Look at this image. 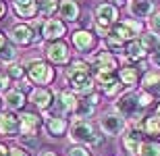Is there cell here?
Masks as SVG:
<instances>
[{"mask_svg": "<svg viewBox=\"0 0 160 156\" xmlns=\"http://www.w3.org/2000/svg\"><path fill=\"white\" fill-rule=\"evenodd\" d=\"M65 81L69 85V90H73L79 98H85L96 92V79L88 60H71L65 71Z\"/></svg>", "mask_w": 160, "mask_h": 156, "instance_id": "cell-1", "label": "cell"}, {"mask_svg": "<svg viewBox=\"0 0 160 156\" xmlns=\"http://www.w3.org/2000/svg\"><path fill=\"white\" fill-rule=\"evenodd\" d=\"M100 127H96L88 119H75L69 127V139L73 144H81L88 148H100L104 144V133L98 131Z\"/></svg>", "mask_w": 160, "mask_h": 156, "instance_id": "cell-2", "label": "cell"}, {"mask_svg": "<svg viewBox=\"0 0 160 156\" xmlns=\"http://www.w3.org/2000/svg\"><path fill=\"white\" fill-rule=\"evenodd\" d=\"M25 71H27V79L36 88H46L54 81L56 77V71L54 67L48 63V60H42V58H29L25 63Z\"/></svg>", "mask_w": 160, "mask_h": 156, "instance_id": "cell-3", "label": "cell"}, {"mask_svg": "<svg viewBox=\"0 0 160 156\" xmlns=\"http://www.w3.org/2000/svg\"><path fill=\"white\" fill-rule=\"evenodd\" d=\"M114 113H119L121 117L127 119L129 123H131V121L143 119V117H142L143 108L139 106V92L127 90V92H123V94H119L117 100H114Z\"/></svg>", "mask_w": 160, "mask_h": 156, "instance_id": "cell-4", "label": "cell"}, {"mask_svg": "<svg viewBox=\"0 0 160 156\" xmlns=\"http://www.w3.org/2000/svg\"><path fill=\"white\" fill-rule=\"evenodd\" d=\"M88 63L92 67L94 75H117L121 69L117 56L112 52H108L106 48H100V50H96V52H92Z\"/></svg>", "mask_w": 160, "mask_h": 156, "instance_id": "cell-5", "label": "cell"}, {"mask_svg": "<svg viewBox=\"0 0 160 156\" xmlns=\"http://www.w3.org/2000/svg\"><path fill=\"white\" fill-rule=\"evenodd\" d=\"M114 38H119L123 40L125 44L133 42V40H139L143 33V23L142 21H137V19H123L119 23L112 25V29H110Z\"/></svg>", "mask_w": 160, "mask_h": 156, "instance_id": "cell-6", "label": "cell"}, {"mask_svg": "<svg viewBox=\"0 0 160 156\" xmlns=\"http://www.w3.org/2000/svg\"><path fill=\"white\" fill-rule=\"evenodd\" d=\"M79 96L73 90H58L56 92V98H54V106L48 110V114H60V117H67V114H73L75 108H77Z\"/></svg>", "mask_w": 160, "mask_h": 156, "instance_id": "cell-7", "label": "cell"}, {"mask_svg": "<svg viewBox=\"0 0 160 156\" xmlns=\"http://www.w3.org/2000/svg\"><path fill=\"white\" fill-rule=\"evenodd\" d=\"M98 127L106 138H117L125 133V129L129 127V121L123 119L119 113H104L98 121Z\"/></svg>", "mask_w": 160, "mask_h": 156, "instance_id": "cell-8", "label": "cell"}, {"mask_svg": "<svg viewBox=\"0 0 160 156\" xmlns=\"http://www.w3.org/2000/svg\"><path fill=\"white\" fill-rule=\"evenodd\" d=\"M44 54H46V60L52 67H65V65L71 63V48H69V44L62 42V40L48 42L46 48H44Z\"/></svg>", "mask_w": 160, "mask_h": 156, "instance_id": "cell-9", "label": "cell"}, {"mask_svg": "<svg viewBox=\"0 0 160 156\" xmlns=\"http://www.w3.org/2000/svg\"><path fill=\"white\" fill-rule=\"evenodd\" d=\"M94 23H100L104 27L112 29L114 23H119V6L112 4L110 0H102L94 8Z\"/></svg>", "mask_w": 160, "mask_h": 156, "instance_id": "cell-10", "label": "cell"}, {"mask_svg": "<svg viewBox=\"0 0 160 156\" xmlns=\"http://www.w3.org/2000/svg\"><path fill=\"white\" fill-rule=\"evenodd\" d=\"M8 38L15 46H33L38 44V38H36V31L31 27V23H15L8 29Z\"/></svg>", "mask_w": 160, "mask_h": 156, "instance_id": "cell-11", "label": "cell"}, {"mask_svg": "<svg viewBox=\"0 0 160 156\" xmlns=\"http://www.w3.org/2000/svg\"><path fill=\"white\" fill-rule=\"evenodd\" d=\"M143 144V131L137 127H127L125 133L121 135V146L129 156H139V148Z\"/></svg>", "mask_w": 160, "mask_h": 156, "instance_id": "cell-12", "label": "cell"}, {"mask_svg": "<svg viewBox=\"0 0 160 156\" xmlns=\"http://www.w3.org/2000/svg\"><path fill=\"white\" fill-rule=\"evenodd\" d=\"M19 138H29V135H38L40 127L44 125V119H42L38 113H29V110H21L19 114Z\"/></svg>", "mask_w": 160, "mask_h": 156, "instance_id": "cell-13", "label": "cell"}, {"mask_svg": "<svg viewBox=\"0 0 160 156\" xmlns=\"http://www.w3.org/2000/svg\"><path fill=\"white\" fill-rule=\"evenodd\" d=\"M71 44H73V48L77 50V52L92 54V50L96 48L98 40H96V33L92 29H77V31L71 33Z\"/></svg>", "mask_w": 160, "mask_h": 156, "instance_id": "cell-14", "label": "cell"}, {"mask_svg": "<svg viewBox=\"0 0 160 156\" xmlns=\"http://www.w3.org/2000/svg\"><path fill=\"white\" fill-rule=\"evenodd\" d=\"M27 98H29V102L33 104L38 110L48 113V110L54 106V98H56V94L46 85V88H31V92H29Z\"/></svg>", "mask_w": 160, "mask_h": 156, "instance_id": "cell-15", "label": "cell"}, {"mask_svg": "<svg viewBox=\"0 0 160 156\" xmlns=\"http://www.w3.org/2000/svg\"><path fill=\"white\" fill-rule=\"evenodd\" d=\"M29 102V98L25 94L21 88H8V90L2 94V104H4L6 110H12V113H19V110H23L25 104Z\"/></svg>", "mask_w": 160, "mask_h": 156, "instance_id": "cell-16", "label": "cell"}, {"mask_svg": "<svg viewBox=\"0 0 160 156\" xmlns=\"http://www.w3.org/2000/svg\"><path fill=\"white\" fill-rule=\"evenodd\" d=\"M44 127H46V133L50 135L52 139L56 138H62L69 133V121L67 117H60V114H48L46 113V121H44Z\"/></svg>", "mask_w": 160, "mask_h": 156, "instance_id": "cell-17", "label": "cell"}, {"mask_svg": "<svg viewBox=\"0 0 160 156\" xmlns=\"http://www.w3.org/2000/svg\"><path fill=\"white\" fill-rule=\"evenodd\" d=\"M19 114L12 110H0V135L2 138H19Z\"/></svg>", "mask_w": 160, "mask_h": 156, "instance_id": "cell-18", "label": "cell"}, {"mask_svg": "<svg viewBox=\"0 0 160 156\" xmlns=\"http://www.w3.org/2000/svg\"><path fill=\"white\" fill-rule=\"evenodd\" d=\"M127 11H129L131 17H135L137 21L142 19H150L152 13L156 11L154 0H129L127 2Z\"/></svg>", "mask_w": 160, "mask_h": 156, "instance_id": "cell-19", "label": "cell"}, {"mask_svg": "<svg viewBox=\"0 0 160 156\" xmlns=\"http://www.w3.org/2000/svg\"><path fill=\"white\" fill-rule=\"evenodd\" d=\"M67 36V23L62 19H46L44 21V40L56 42Z\"/></svg>", "mask_w": 160, "mask_h": 156, "instance_id": "cell-20", "label": "cell"}, {"mask_svg": "<svg viewBox=\"0 0 160 156\" xmlns=\"http://www.w3.org/2000/svg\"><path fill=\"white\" fill-rule=\"evenodd\" d=\"M142 90L148 92L150 96H154V98L160 96V71H158V69H150V71L143 73Z\"/></svg>", "mask_w": 160, "mask_h": 156, "instance_id": "cell-21", "label": "cell"}, {"mask_svg": "<svg viewBox=\"0 0 160 156\" xmlns=\"http://www.w3.org/2000/svg\"><path fill=\"white\" fill-rule=\"evenodd\" d=\"M12 11L19 19H36L38 0H12Z\"/></svg>", "mask_w": 160, "mask_h": 156, "instance_id": "cell-22", "label": "cell"}, {"mask_svg": "<svg viewBox=\"0 0 160 156\" xmlns=\"http://www.w3.org/2000/svg\"><path fill=\"white\" fill-rule=\"evenodd\" d=\"M146 56H150L148 52H146V48L142 46V42L139 40H133V42L127 44V48H125V54L123 58L127 65H135V63H142Z\"/></svg>", "mask_w": 160, "mask_h": 156, "instance_id": "cell-23", "label": "cell"}, {"mask_svg": "<svg viewBox=\"0 0 160 156\" xmlns=\"http://www.w3.org/2000/svg\"><path fill=\"white\" fill-rule=\"evenodd\" d=\"M58 15L62 21H77L79 15H81V6H79L77 0H60V4H58Z\"/></svg>", "mask_w": 160, "mask_h": 156, "instance_id": "cell-24", "label": "cell"}, {"mask_svg": "<svg viewBox=\"0 0 160 156\" xmlns=\"http://www.w3.org/2000/svg\"><path fill=\"white\" fill-rule=\"evenodd\" d=\"M117 75H119V81L125 88H129V90H133V88L139 83V69H137L135 65H123Z\"/></svg>", "mask_w": 160, "mask_h": 156, "instance_id": "cell-25", "label": "cell"}, {"mask_svg": "<svg viewBox=\"0 0 160 156\" xmlns=\"http://www.w3.org/2000/svg\"><path fill=\"white\" fill-rule=\"evenodd\" d=\"M142 131L143 135H150L152 139H156L160 135V119L156 114H148L142 119Z\"/></svg>", "mask_w": 160, "mask_h": 156, "instance_id": "cell-26", "label": "cell"}, {"mask_svg": "<svg viewBox=\"0 0 160 156\" xmlns=\"http://www.w3.org/2000/svg\"><path fill=\"white\" fill-rule=\"evenodd\" d=\"M139 42H142V46L146 48L148 54H154V52L160 50V36L154 33V31H143L142 38H139Z\"/></svg>", "mask_w": 160, "mask_h": 156, "instance_id": "cell-27", "label": "cell"}, {"mask_svg": "<svg viewBox=\"0 0 160 156\" xmlns=\"http://www.w3.org/2000/svg\"><path fill=\"white\" fill-rule=\"evenodd\" d=\"M58 0H38V17L52 19L54 13L58 11Z\"/></svg>", "mask_w": 160, "mask_h": 156, "instance_id": "cell-28", "label": "cell"}, {"mask_svg": "<svg viewBox=\"0 0 160 156\" xmlns=\"http://www.w3.org/2000/svg\"><path fill=\"white\" fill-rule=\"evenodd\" d=\"M94 110H96V106L89 102L88 98H79L77 108H75L73 117H75V119H89V117L94 114Z\"/></svg>", "mask_w": 160, "mask_h": 156, "instance_id": "cell-29", "label": "cell"}, {"mask_svg": "<svg viewBox=\"0 0 160 156\" xmlns=\"http://www.w3.org/2000/svg\"><path fill=\"white\" fill-rule=\"evenodd\" d=\"M104 48L117 56V54H125V48H127V44H125L123 40H119V38H114L112 33H110L108 38H104Z\"/></svg>", "mask_w": 160, "mask_h": 156, "instance_id": "cell-30", "label": "cell"}, {"mask_svg": "<svg viewBox=\"0 0 160 156\" xmlns=\"http://www.w3.org/2000/svg\"><path fill=\"white\" fill-rule=\"evenodd\" d=\"M6 75L11 79H15V81H21V79L27 77V71H25V65L23 63H11V65H6Z\"/></svg>", "mask_w": 160, "mask_h": 156, "instance_id": "cell-31", "label": "cell"}, {"mask_svg": "<svg viewBox=\"0 0 160 156\" xmlns=\"http://www.w3.org/2000/svg\"><path fill=\"white\" fill-rule=\"evenodd\" d=\"M139 156H160V142L158 139H143Z\"/></svg>", "mask_w": 160, "mask_h": 156, "instance_id": "cell-32", "label": "cell"}, {"mask_svg": "<svg viewBox=\"0 0 160 156\" xmlns=\"http://www.w3.org/2000/svg\"><path fill=\"white\" fill-rule=\"evenodd\" d=\"M15 60H17V48H15V44H12L11 38H8V44L0 50V63L11 65V63H15Z\"/></svg>", "mask_w": 160, "mask_h": 156, "instance_id": "cell-33", "label": "cell"}, {"mask_svg": "<svg viewBox=\"0 0 160 156\" xmlns=\"http://www.w3.org/2000/svg\"><path fill=\"white\" fill-rule=\"evenodd\" d=\"M121 88H123V83H121L119 77H117L114 81H110V83H106V85H102L100 90H102V94H104V96L114 98V96H119V94H121Z\"/></svg>", "mask_w": 160, "mask_h": 156, "instance_id": "cell-34", "label": "cell"}, {"mask_svg": "<svg viewBox=\"0 0 160 156\" xmlns=\"http://www.w3.org/2000/svg\"><path fill=\"white\" fill-rule=\"evenodd\" d=\"M67 156H92L88 146H81V144H73L67 148Z\"/></svg>", "mask_w": 160, "mask_h": 156, "instance_id": "cell-35", "label": "cell"}, {"mask_svg": "<svg viewBox=\"0 0 160 156\" xmlns=\"http://www.w3.org/2000/svg\"><path fill=\"white\" fill-rule=\"evenodd\" d=\"M21 146H23L25 150H38V148H40V139H38V135L21 138Z\"/></svg>", "mask_w": 160, "mask_h": 156, "instance_id": "cell-36", "label": "cell"}, {"mask_svg": "<svg viewBox=\"0 0 160 156\" xmlns=\"http://www.w3.org/2000/svg\"><path fill=\"white\" fill-rule=\"evenodd\" d=\"M148 27H150V31H154V33L160 36V11L152 13V17L148 19Z\"/></svg>", "mask_w": 160, "mask_h": 156, "instance_id": "cell-37", "label": "cell"}, {"mask_svg": "<svg viewBox=\"0 0 160 156\" xmlns=\"http://www.w3.org/2000/svg\"><path fill=\"white\" fill-rule=\"evenodd\" d=\"M152 102H154V96H150L148 92H143V90H139V106L146 110V108H150L152 106Z\"/></svg>", "mask_w": 160, "mask_h": 156, "instance_id": "cell-38", "label": "cell"}, {"mask_svg": "<svg viewBox=\"0 0 160 156\" xmlns=\"http://www.w3.org/2000/svg\"><path fill=\"white\" fill-rule=\"evenodd\" d=\"M6 156H31V154H29V150H25L23 146H12Z\"/></svg>", "mask_w": 160, "mask_h": 156, "instance_id": "cell-39", "label": "cell"}, {"mask_svg": "<svg viewBox=\"0 0 160 156\" xmlns=\"http://www.w3.org/2000/svg\"><path fill=\"white\" fill-rule=\"evenodd\" d=\"M8 88H11V77L6 73H0V94H4Z\"/></svg>", "mask_w": 160, "mask_h": 156, "instance_id": "cell-40", "label": "cell"}, {"mask_svg": "<svg viewBox=\"0 0 160 156\" xmlns=\"http://www.w3.org/2000/svg\"><path fill=\"white\" fill-rule=\"evenodd\" d=\"M150 63H152L154 69H158V71H160V50H158V52H154V54H150Z\"/></svg>", "mask_w": 160, "mask_h": 156, "instance_id": "cell-41", "label": "cell"}, {"mask_svg": "<svg viewBox=\"0 0 160 156\" xmlns=\"http://www.w3.org/2000/svg\"><path fill=\"white\" fill-rule=\"evenodd\" d=\"M6 44H8V36H6V33H4V31H0V50H2V48H4V46H6Z\"/></svg>", "mask_w": 160, "mask_h": 156, "instance_id": "cell-42", "label": "cell"}, {"mask_svg": "<svg viewBox=\"0 0 160 156\" xmlns=\"http://www.w3.org/2000/svg\"><path fill=\"white\" fill-rule=\"evenodd\" d=\"M6 15V0H0V19Z\"/></svg>", "mask_w": 160, "mask_h": 156, "instance_id": "cell-43", "label": "cell"}, {"mask_svg": "<svg viewBox=\"0 0 160 156\" xmlns=\"http://www.w3.org/2000/svg\"><path fill=\"white\" fill-rule=\"evenodd\" d=\"M8 150H11V148H8V146H4V144H2V142H0V154H8Z\"/></svg>", "mask_w": 160, "mask_h": 156, "instance_id": "cell-44", "label": "cell"}, {"mask_svg": "<svg viewBox=\"0 0 160 156\" xmlns=\"http://www.w3.org/2000/svg\"><path fill=\"white\" fill-rule=\"evenodd\" d=\"M38 156H58L56 152H52V150H44V152H40Z\"/></svg>", "mask_w": 160, "mask_h": 156, "instance_id": "cell-45", "label": "cell"}, {"mask_svg": "<svg viewBox=\"0 0 160 156\" xmlns=\"http://www.w3.org/2000/svg\"><path fill=\"white\" fill-rule=\"evenodd\" d=\"M110 2H112V4H117V6H121V4H125L127 0H110Z\"/></svg>", "mask_w": 160, "mask_h": 156, "instance_id": "cell-46", "label": "cell"}, {"mask_svg": "<svg viewBox=\"0 0 160 156\" xmlns=\"http://www.w3.org/2000/svg\"><path fill=\"white\" fill-rule=\"evenodd\" d=\"M154 114H156V117H158V119H160V104H158V106L154 108Z\"/></svg>", "mask_w": 160, "mask_h": 156, "instance_id": "cell-47", "label": "cell"}, {"mask_svg": "<svg viewBox=\"0 0 160 156\" xmlns=\"http://www.w3.org/2000/svg\"><path fill=\"white\" fill-rule=\"evenodd\" d=\"M0 110H2V100H0Z\"/></svg>", "mask_w": 160, "mask_h": 156, "instance_id": "cell-48", "label": "cell"}, {"mask_svg": "<svg viewBox=\"0 0 160 156\" xmlns=\"http://www.w3.org/2000/svg\"><path fill=\"white\" fill-rule=\"evenodd\" d=\"M0 156H4V154H0Z\"/></svg>", "mask_w": 160, "mask_h": 156, "instance_id": "cell-49", "label": "cell"}]
</instances>
